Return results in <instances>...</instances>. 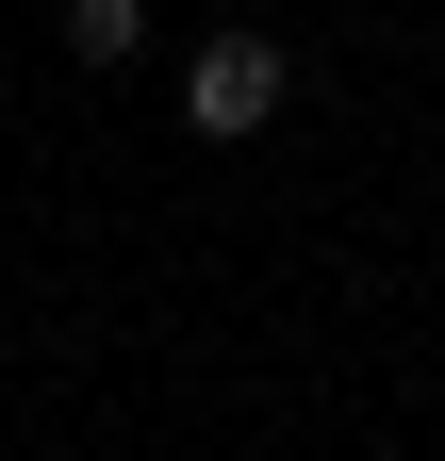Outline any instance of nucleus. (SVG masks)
Returning <instances> with one entry per match:
<instances>
[{
	"instance_id": "nucleus-2",
	"label": "nucleus",
	"mask_w": 445,
	"mask_h": 461,
	"mask_svg": "<svg viewBox=\"0 0 445 461\" xmlns=\"http://www.w3.org/2000/svg\"><path fill=\"white\" fill-rule=\"evenodd\" d=\"M132 50H149L132 0H67V67H132Z\"/></svg>"
},
{
	"instance_id": "nucleus-1",
	"label": "nucleus",
	"mask_w": 445,
	"mask_h": 461,
	"mask_svg": "<svg viewBox=\"0 0 445 461\" xmlns=\"http://www.w3.org/2000/svg\"><path fill=\"white\" fill-rule=\"evenodd\" d=\"M281 99H297V50H281V33H198V50H182V132H198V149H248Z\"/></svg>"
}]
</instances>
